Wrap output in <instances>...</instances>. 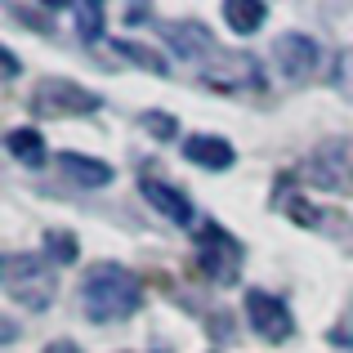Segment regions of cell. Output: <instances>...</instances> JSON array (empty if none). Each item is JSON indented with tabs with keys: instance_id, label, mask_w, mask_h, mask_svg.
Wrapping results in <instances>:
<instances>
[{
	"instance_id": "obj_20",
	"label": "cell",
	"mask_w": 353,
	"mask_h": 353,
	"mask_svg": "<svg viewBox=\"0 0 353 353\" xmlns=\"http://www.w3.org/2000/svg\"><path fill=\"white\" fill-rule=\"evenodd\" d=\"M45 353H81L72 340H54V345H45Z\"/></svg>"
},
{
	"instance_id": "obj_5",
	"label": "cell",
	"mask_w": 353,
	"mask_h": 353,
	"mask_svg": "<svg viewBox=\"0 0 353 353\" xmlns=\"http://www.w3.org/2000/svg\"><path fill=\"white\" fill-rule=\"evenodd\" d=\"M241 241L228 233V228H219V224H206L197 233V264H201V273L210 277V282H219V286H228V282H237V273H241Z\"/></svg>"
},
{
	"instance_id": "obj_16",
	"label": "cell",
	"mask_w": 353,
	"mask_h": 353,
	"mask_svg": "<svg viewBox=\"0 0 353 353\" xmlns=\"http://www.w3.org/2000/svg\"><path fill=\"white\" fill-rule=\"evenodd\" d=\"M117 54H125V59H134L139 68H148V72H157V77H170V63H161V54H152V50H143V45H134V41H117L112 45Z\"/></svg>"
},
{
	"instance_id": "obj_3",
	"label": "cell",
	"mask_w": 353,
	"mask_h": 353,
	"mask_svg": "<svg viewBox=\"0 0 353 353\" xmlns=\"http://www.w3.org/2000/svg\"><path fill=\"white\" fill-rule=\"evenodd\" d=\"M304 183L309 188H322V192H345L353 188V139H322L300 165Z\"/></svg>"
},
{
	"instance_id": "obj_17",
	"label": "cell",
	"mask_w": 353,
	"mask_h": 353,
	"mask_svg": "<svg viewBox=\"0 0 353 353\" xmlns=\"http://www.w3.org/2000/svg\"><path fill=\"white\" fill-rule=\"evenodd\" d=\"M139 125H143L152 139H161V143H165V139H174V134H179V121H174L170 112H143V117H139Z\"/></svg>"
},
{
	"instance_id": "obj_9",
	"label": "cell",
	"mask_w": 353,
	"mask_h": 353,
	"mask_svg": "<svg viewBox=\"0 0 353 353\" xmlns=\"http://www.w3.org/2000/svg\"><path fill=\"white\" fill-rule=\"evenodd\" d=\"M183 157H188L192 165H206V170H228V165L237 161L233 143L219 134H188L183 139Z\"/></svg>"
},
{
	"instance_id": "obj_12",
	"label": "cell",
	"mask_w": 353,
	"mask_h": 353,
	"mask_svg": "<svg viewBox=\"0 0 353 353\" xmlns=\"http://www.w3.org/2000/svg\"><path fill=\"white\" fill-rule=\"evenodd\" d=\"M264 18H268L264 0H224V23H228V32H237V36H255L259 27H264Z\"/></svg>"
},
{
	"instance_id": "obj_2",
	"label": "cell",
	"mask_w": 353,
	"mask_h": 353,
	"mask_svg": "<svg viewBox=\"0 0 353 353\" xmlns=\"http://www.w3.org/2000/svg\"><path fill=\"white\" fill-rule=\"evenodd\" d=\"M0 277H5L9 300L32 313H45L54 304V295H59V277H54L50 259H41V255H5Z\"/></svg>"
},
{
	"instance_id": "obj_10",
	"label": "cell",
	"mask_w": 353,
	"mask_h": 353,
	"mask_svg": "<svg viewBox=\"0 0 353 353\" xmlns=\"http://www.w3.org/2000/svg\"><path fill=\"white\" fill-rule=\"evenodd\" d=\"M59 170L68 174L72 183H81V188H108V183L117 179L112 165L99 161V157H85V152H59Z\"/></svg>"
},
{
	"instance_id": "obj_21",
	"label": "cell",
	"mask_w": 353,
	"mask_h": 353,
	"mask_svg": "<svg viewBox=\"0 0 353 353\" xmlns=\"http://www.w3.org/2000/svg\"><path fill=\"white\" fill-rule=\"evenodd\" d=\"M45 5H50V9H77L81 0H45Z\"/></svg>"
},
{
	"instance_id": "obj_6",
	"label": "cell",
	"mask_w": 353,
	"mask_h": 353,
	"mask_svg": "<svg viewBox=\"0 0 353 353\" xmlns=\"http://www.w3.org/2000/svg\"><path fill=\"white\" fill-rule=\"evenodd\" d=\"M246 322L268 345H282L295 331V318H291V309H286V300H277V295H268V291H246Z\"/></svg>"
},
{
	"instance_id": "obj_8",
	"label": "cell",
	"mask_w": 353,
	"mask_h": 353,
	"mask_svg": "<svg viewBox=\"0 0 353 353\" xmlns=\"http://www.w3.org/2000/svg\"><path fill=\"white\" fill-rule=\"evenodd\" d=\"M139 192H143L148 206H157L170 224H192V201L183 197L174 183L157 179V174H139Z\"/></svg>"
},
{
	"instance_id": "obj_7",
	"label": "cell",
	"mask_w": 353,
	"mask_h": 353,
	"mask_svg": "<svg viewBox=\"0 0 353 353\" xmlns=\"http://www.w3.org/2000/svg\"><path fill=\"white\" fill-rule=\"evenodd\" d=\"M273 59H277V68H282L286 81H304L322 63V50H318L313 36L286 32V36H277V41H273Z\"/></svg>"
},
{
	"instance_id": "obj_15",
	"label": "cell",
	"mask_w": 353,
	"mask_h": 353,
	"mask_svg": "<svg viewBox=\"0 0 353 353\" xmlns=\"http://www.w3.org/2000/svg\"><path fill=\"white\" fill-rule=\"evenodd\" d=\"M45 255H50L54 264L68 268L72 259L81 255V246H77V237H72V233H63V228H50V233H45Z\"/></svg>"
},
{
	"instance_id": "obj_1",
	"label": "cell",
	"mask_w": 353,
	"mask_h": 353,
	"mask_svg": "<svg viewBox=\"0 0 353 353\" xmlns=\"http://www.w3.org/2000/svg\"><path fill=\"white\" fill-rule=\"evenodd\" d=\"M81 304L90 322H117L143 304V282L125 264H94L81 282Z\"/></svg>"
},
{
	"instance_id": "obj_11",
	"label": "cell",
	"mask_w": 353,
	"mask_h": 353,
	"mask_svg": "<svg viewBox=\"0 0 353 353\" xmlns=\"http://www.w3.org/2000/svg\"><path fill=\"white\" fill-rule=\"evenodd\" d=\"M5 148H9V157H14L18 165H27V170H41V165H45V157H50V152H45V139L36 134L32 125L9 130V134H5Z\"/></svg>"
},
{
	"instance_id": "obj_18",
	"label": "cell",
	"mask_w": 353,
	"mask_h": 353,
	"mask_svg": "<svg viewBox=\"0 0 353 353\" xmlns=\"http://www.w3.org/2000/svg\"><path fill=\"white\" fill-rule=\"evenodd\" d=\"M331 340H336V345H353V304H349V313H345V327L331 331Z\"/></svg>"
},
{
	"instance_id": "obj_19",
	"label": "cell",
	"mask_w": 353,
	"mask_h": 353,
	"mask_svg": "<svg viewBox=\"0 0 353 353\" xmlns=\"http://www.w3.org/2000/svg\"><path fill=\"white\" fill-rule=\"evenodd\" d=\"M0 63H5V77L14 81V77H18V59H14V50H0Z\"/></svg>"
},
{
	"instance_id": "obj_4",
	"label": "cell",
	"mask_w": 353,
	"mask_h": 353,
	"mask_svg": "<svg viewBox=\"0 0 353 353\" xmlns=\"http://www.w3.org/2000/svg\"><path fill=\"white\" fill-rule=\"evenodd\" d=\"M32 112L36 117H50V121H63V117H90L103 108V99L94 90L77 85V81H63V77H50V81H36L32 90Z\"/></svg>"
},
{
	"instance_id": "obj_14",
	"label": "cell",
	"mask_w": 353,
	"mask_h": 353,
	"mask_svg": "<svg viewBox=\"0 0 353 353\" xmlns=\"http://www.w3.org/2000/svg\"><path fill=\"white\" fill-rule=\"evenodd\" d=\"M77 32H81V41H99L103 36V0H81L77 5Z\"/></svg>"
},
{
	"instance_id": "obj_13",
	"label": "cell",
	"mask_w": 353,
	"mask_h": 353,
	"mask_svg": "<svg viewBox=\"0 0 353 353\" xmlns=\"http://www.w3.org/2000/svg\"><path fill=\"white\" fill-rule=\"evenodd\" d=\"M165 41L174 45V50L188 59V54H201V50H210V32L201 23H174V27H165Z\"/></svg>"
}]
</instances>
